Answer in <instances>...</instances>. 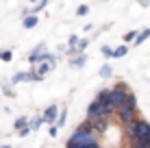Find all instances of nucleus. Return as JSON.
I'll return each instance as SVG.
<instances>
[{
	"label": "nucleus",
	"instance_id": "12",
	"mask_svg": "<svg viewBox=\"0 0 150 148\" xmlns=\"http://www.w3.org/2000/svg\"><path fill=\"white\" fill-rule=\"evenodd\" d=\"M128 148H150V140H128Z\"/></svg>",
	"mask_w": 150,
	"mask_h": 148
},
{
	"label": "nucleus",
	"instance_id": "22",
	"mask_svg": "<svg viewBox=\"0 0 150 148\" xmlns=\"http://www.w3.org/2000/svg\"><path fill=\"white\" fill-rule=\"evenodd\" d=\"M79 35H70V39H68V48H74L76 50V44H79Z\"/></svg>",
	"mask_w": 150,
	"mask_h": 148
},
{
	"label": "nucleus",
	"instance_id": "9",
	"mask_svg": "<svg viewBox=\"0 0 150 148\" xmlns=\"http://www.w3.org/2000/svg\"><path fill=\"white\" fill-rule=\"evenodd\" d=\"M52 68H54V63H48V61H41V63H37V65H35L33 70H35V72H37V74L41 76V79H44V76L48 74V72H50Z\"/></svg>",
	"mask_w": 150,
	"mask_h": 148
},
{
	"label": "nucleus",
	"instance_id": "15",
	"mask_svg": "<svg viewBox=\"0 0 150 148\" xmlns=\"http://www.w3.org/2000/svg\"><path fill=\"white\" fill-rule=\"evenodd\" d=\"M37 26V15H26L24 18V28H35Z\"/></svg>",
	"mask_w": 150,
	"mask_h": 148
},
{
	"label": "nucleus",
	"instance_id": "14",
	"mask_svg": "<svg viewBox=\"0 0 150 148\" xmlns=\"http://www.w3.org/2000/svg\"><path fill=\"white\" fill-rule=\"evenodd\" d=\"M41 124H44V120H41V115H35V118H33V120L28 122V129H30V131H39V126H41Z\"/></svg>",
	"mask_w": 150,
	"mask_h": 148
},
{
	"label": "nucleus",
	"instance_id": "23",
	"mask_svg": "<svg viewBox=\"0 0 150 148\" xmlns=\"http://www.w3.org/2000/svg\"><path fill=\"white\" fill-rule=\"evenodd\" d=\"M11 57H13L11 50H0V61H11Z\"/></svg>",
	"mask_w": 150,
	"mask_h": 148
},
{
	"label": "nucleus",
	"instance_id": "13",
	"mask_svg": "<svg viewBox=\"0 0 150 148\" xmlns=\"http://www.w3.org/2000/svg\"><path fill=\"white\" fill-rule=\"evenodd\" d=\"M22 81H28V72H15L11 76V85H18V83H22Z\"/></svg>",
	"mask_w": 150,
	"mask_h": 148
},
{
	"label": "nucleus",
	"instance_id": "2",
	"mask_svg": "<svg viewBox=\"0 0 150 148\" xmlns=\"http://www.w3.org/2000/svg\"><path fill=\"white\" fill-rule=\"evenodd\" d=\"M124 133L128 140H150V122L144 118H135L133 122L124 124Z\"/></svg>",
	"mask_w": 150,
	"mask_h": 148
},
{
	"label": "nucleus",
	"instance_id": "16",
	"mask_svg": "<svg viewBox=\"0 0 150 148\" xmlns=\"http://www.w3.org/2000/svg\"><path fill=\"white\" fill-rule=\"evenodd\" d=\"M150 37V28H146V30H142V33H137V37H135V46H139V44H144L146 39Z\"/></svg>",
	"mask_w": 150,
	"mask_h": 148
},
{
	"label": "nucleus",
	"instance_id": "11",
	"mask_svg": "<svg viewBox=\"0 0 150 148\" xmlns=\"http://www.w3.org/2000/svg\"><path fill=\"white\" fill-rule=\"evenodd\" d=\"M85 63H87V55H85V52H79V55H74V57L70 59V65H72V68H83Z\"/></svg>",
	"mask_w": 150,
	"mask_h": 148
},
{
	"label": "nucleus",
	"instance_id": "1",
	"mask_svg": "<svg viewBox=\"0 0 150 148\" xmlns=\"http://www.w3.org/2000/svg\"><path fill=\"white\" fill-rule=\"evenodd\" d=\"M117 118V122L124 126V124H128V122H133L137 118V96L133 94L131 89L126 91V96H124V100H122V105L115 109V113H113Z\"/></svg>",
	"mask_w": 150,
	"mask_h": 148
},
{
	"label": "nucleus",
	"instance_id": "4",
	"mask_svg": "<svg viewBox=\"0 0 150 148\" xmlns=\"http://www.w3.org/2000/svg\"><path fill=\"white\" fill-rule=\"evenodd\" d=\"M70 142H76V144H81V146L100 144V142H98V133H79V131H74V133H72Z\"/></svg>",
	"mask_w": 150,
	"mask_h": 148
},
{
	"label": "nucleus",
	"instance_id": "28",
	"mask_svg": "<svg viewBox=\"0 0 150 148\" xmlns=\"http://www.w3.org/2000/svg\"><path fill=\"white\" fill-rule=\"evenodd\" d=\"M63 52H65V57H74V55H79L74 48H63Z\"/></svg>",
	"mask_w": 150,
	"mask_h": 148
},
{
	"label": "nucleus",
	"instance_id": "3",
	"mask_svg": "<svg viewBox=\"0 0 150 148\" xmlns=\"http://www.w3.org/2000/svg\"><path fill=\"white\" fill-rule=\"evenodd\" d=\"M87 118L89 120H98V118H109V113H107V109H105V105L100 103V100H91L89 107H87Z\"/></svg>",
	"mask_w": 150,
	"mask_h": 148
},
{
	"label": "nucleus",
	"instance_id": "8",
	"mask_svg": "<svg viewBox=\"0 0 150 148\" xmlns=\"http://www.w3.org/2000/svg\"><path fill=\"white\" fill-rule=\"evenodd\" d=\"M94 131H96L98 135L107 133V131H109V118H98V120H94Z\"/></svg>",
	"mask_w": 150,
	"mask_h": 148
},
{
	"label": "nucleus",
	"instance_id": "19",
	"mask_svg": "<svg viewBox=\"0 0 150 148\" xmlns=\"http://www.w3.org/2000/svg\"><path fill=\"white\" fill-rule=\"evenodd\" d=\"M111 74H113L111 65H109V63H105V65H102V68H100V79H109Z\"/></svg>",
	"mask_w": 150,
	"mask_h": 148
},
{
	"label": "nucleus",
	"instance_id": "29",
	"mask_svg": "<svg viewBox=\"0 0 150 148\" xmlns=\"http://www.w3.org/2000/svg\"><path fill=\"white\" fill-rule=\"evenodd\" d=\"M28 133H30V129H28V126H24V129H20V131H18V135H20V137H26Z\"/></svg>",
	"mask_w": 150,
	"mask_h": 148
},
{
	"label": "nucleus",
	"instance_id": "27",
	"mask_svg": "<svg viewBox=\"0 0 150 148\" xmlns=\"http://www.w3.org/2000/svg\"><path fill=\"white\" fill-rule=\"evenodd\" d=\"M102 55H105L107 59H111V57H113V50L109 48V46H102Z\"/></svg>",
	"mask_w": 150,
	"mask_h": 148
},
{
	"label": "nucleus",
	"instance_id": "7",
	"mask_svg": "<svg viewBox=\"0 0 150 148\" xmlns=\"http://www.w3.org/2000/svg\"><path fill=\"white\" fill-rule=\"evenodd\" d=\"M57 118H59V107H57V105H50L48 109L44 111V115H41V120L48 122V124H54Z\"/></svg>",
	"mask_w": 150,
	"mask_h": 148
},
{
	"label": "nucleus",
	"instance_id": "34",
	"mask_svg": "<svg viewBox=\"0 0 150 148\" xmlns=\"http://www.w3.org/2000/svg\"><path fill=\"white\" fill-rule=\"evenodd\" d=\"M122 148H128V146H122Z\"/></svg>",
	"mask_w": 150,
	"mask_h": 148
},
{
	"label": "nucleus",
	"instance_id": "17",
	"mask_svg": "<svg viewBox=\"0 0 150 148\" xmlns=\"http://www.w3.org/2000/svg\"><path fill=\"white\" fill-rule=\"evenodd\" d=\"M65 120H68V109H59V118H57V126H63L65 124Z\"/></svg>",
	"mask_w": 150,
	"mask_h": 148
},
{
	"label": "nucleus",
	"instance_id": "21",
	"mask_svg": "<svg viewBox=\"0 0 150 148\" xmlns=\"http://www.w3.org/2000/svg\"><path fill=\"white\" fill-rule=\"evenodd\" d=\"M87 46H89V42H87L85 37L79 39V44H76V52H85V48H87Z\"/></svg>",
	"mask_w": 150,
	"mask_h": 148
},
{
	"label": "nucleus",
	"instance_id": "31",
	"mask_svg": "<svg viewBox=\"0 0 150 148\" xmlns=\"http://www.w3.org/2000/svg\"><path fill=\"white\" fill-rule=\"evenodd\" d=\"M148 2H150V0H142V4H148Z\"/></svg>",
	"mask_w": 150,
	"mask_h": 148
},
{
	"label": "nucleus",
	"instance_id": "33",
	"mask_svg": "<svg viewBox=\"0 0 150 148\" xmlns=\"http://www.w3.org/2000/svg\"><path fill=\"white\" fill-rule=\"evenodd\" d=\"M30 2H33V4H35V2H39V0H30Z\"/></svg>",
	"mask_w": 150,
	"mask_h": 148
},
{
	"label": "nucleus",
	"instance_id": "24",
	"mask_svg": "<svg viewBox=\"0 0 150 148\" xmlns=\"http://www.w3.org/2000/svg\"><path fill=\"white\" fill-rule=\"evenodd\" d=\"M135 37H137V30H128V33L126 35H124V42H135Z\"/></svg>",
	"mask_w": 150,
	"mask_h": 148
},
{
	"label": "nucleus",
	"instance_id": "5",
	"mask_svg": "<svg viewBox=\"0 0 150 148\" xmlns=\"http://www.w3.org/2000/svg\"><path fill=\"white\" fill-rule=\"evenodd\" d=\"M96 100H100L102 105H105V109H107V113H109V118L113 113H115V107H113V103H111V94H109V89H100L96 94Z\"/></svg>",
	"mask_w": 150,
	"mask_h": 148
},
{
	"label": "nucleus",
	"instance_id": "30",
	"mask_svg": "<svg viewBox=\"0 0 150 148\" xmlns=\"http://www.w3.org/2000/svg\"><path fill=\"white\" fill-rule=\"evenodd\" d=\"M2 89H4V94H7V96H15L11 91V85H2Z\"/></svg>",
	"mask_w": 150,
	"mask_h": 148
},
{
	"label": "nucleus",
	"instance_id": "10",
	"mask_svg": "<svg viewBox=\"0 0 150 148\" xmlns=\"http://www.w3.org/2000/svg\"><path fill=\"white\" fill-rule=\"evenodd\" d=\"M76 131H79V133H96V131H94V120L85 118L79 126H76Z\"/></svg>",
	"mask_w": 150,
	"mask_h": 148
},
{
	"label": "nucleus",
	"instance_id": "25",
	"mask_svg": "<svg viewBox=\"0 0 150 148\" xmlns=\"http://www.w3.org/2000/svg\"><path fill=\"white\" fill-rule=\"evenodd\" d=\"M87 13H89V7H87V4H81V7L76 9V15H81V18H83V15H87Z\"/></svg>",
	"mask_w": 150,
	"mask_h": 148
},
{
	"label": "nucleus",
	"instance_id": "6",
	"mask_svg": "<svg viewBox=\"0 0 150 148\" xmlns=\"http://www.w3.org/2000/svg\"><path fill=\"white\" fill-rule=\"evenodd\" d=\"M44 52H46V44H39L37 48H35L33 52L28 55V63H30V65H37V63H41V59H44Z\"/></svg>",
	"mask_w": 150,
	"mask_h": 148
},
{
	"label": "nucleus",
	"instance_id": "18",
	"mask_svg": "<svg viewBox=\"0 0 150 148\" xmlns=\"http://www.w3.org/2000/svg\"><path fill=\"white\" fill-rule=\"evenodd\" d=\"M15 131H20V129H24V126H28V118H26V115H20V118L18 120H15Z\"/></svg>",
	"mask_w": 150,
	"mask_h": 148
},
{
	"label": "nucleus",
	"instance_id": "26",
	"mask_svg": "<svg viewBox=\"0 0 150 148\" xmlns=\"http://www.w3.org/2000/svg\"><path fill=\"white\" fill-rule=\"evenodd\" d=\"M48 135H50V137H57V135H59V126H57V124H50Z\"/></svg>",
	"mask_w": 150,
	"mask_h": 148
},
{
	"label": "nucleus",
	"instance_id": "32",
	"mask_svg": "<svg viewBox=\"0 0 150 148\" xmlns=\"http://www.w3.org/2000/svg\"><path fill=\"white\" fill-rule=\"evenodd\" d=\"M0 148H11V146H9V144H4V146H0Z\"/></svg>",
	"mask_w": 150,
	"mask_h": 148
},
{
	"label": "nucleus",
	"instance_id": "20",
	"mask_svg": "<svg viewBox=\"0 0 150 148\" xmlns=\"http://www.w3.org/2000/svg\"><path fill=\"white\" fill-rule=\"evenodd\" d=\"M126 52H128V46H117V48L113 50V57H115V59L117 57H124Z\"/></svg>",
	"mask_w": 150,
	"mask_h": 148
}]
</instances>
